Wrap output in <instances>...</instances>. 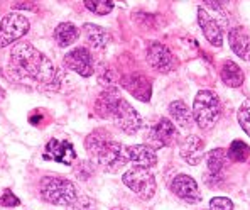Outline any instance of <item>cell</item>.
<instances>
[{
	"mask_svg": "<svg viewBox=\"0 0 250 210\" xmlns=\"http://www.w3.org/2000/svg\"><path fill=\"white\" fill-rule=\"evenodd\" d=\"M9 70L17 82L34 83L46 90H56L61 82L53 61L29 43H19L12 47Z\"/></svg>",
	"mask_w": 250,
	"mask_h": 210,
	"instance_id": "obj_1",
	"label": "cell"
},
{
	"mask_svg": "<svg viewBox=\"0 0 250 210\" xmlns=\"http://www.w3.org/2000/svg\"><path fill=\"white\" fill-rule=\"evenodd\" d=\"M95 109L98 116L106 120H112L125 134H135L142 127V117L125 98L120 97L117 88L105 90L98 97Z\"/></svg>",
	"mask_w": 250,
	"mask_h": 210,
	"instance_id": "obj_2",
	"label": "cell"
},
{
	"mask_svg": "<svg viewBox=\"0 0 250 210\" xmlns=\"http://www.w3.org/2000/svg\"><path fill=\"white\" fill-rule=\"evenodd\" d=\"M84 147L97 160V163L108 173H117L128 163L127 147L113 141L105 129H97L91 132L84 139Z\"/></svg>",
	"mask_w": 250,
	"mask_h": 210,
	"instance_id": "obj_3",
	"label": "cell"
},
{
	"mask_svg": "<svg viewBox=\"0 0 250 210\" xmlns=\"http://www.w3.org/2000/svg\"><path fill=\"white\" fill-rule=\"evenodd\" d=\"M39 191L46 202L53 205H62V207H69L78 198L73 182L61 176H44L39 185Z\"/></svg>",
	"mask_w": 250,
	"mask_h": 210,
	"instance_id": "obj_4",
	"label": "cell"
},
{
	"mask_svg": "<svg viewBox=\"0 0 250 210\" xmlns=\"http://www.w3.org/2000/svg\"><path fill=\"white\" fill-rule=\"evenodd\" d=\"M193 119L201 129H209L215 126L222 114V104L215 92L201 90L198 92L196 98L193 102Z\"/></svg>",
	"mask_w": 250,
	"mask_h": 210,
	"instance_id": "obj_5",
	"label": "cell"
},
{
	"mask_svg": "<svg viewBox=\"0 0 250 210\" xmlns=\"http://www.w3.org/2000/svg\"><path fill=\"white\" fill-rule=\"evenodd\" d=\"M122 182L125 187H128L139 198L150 200L156 193V178L149 169L144 168H130L124 173Z\"/></svg>",
	"mask_w": 250,
	"mask_h": 210,
	"instance_id": "obj_6",
	"label": "cell"
},
{
	"mask_svg": "<svg viewBox=\"0 0 250 210\" xmlns=\"http://www.w3.org/2000/svg\"><path fill=\"white\" fill-rule=\"evenodd\" d=\"M29 27H31V24L25 16L17 12L7 14L0 21V46L5 47L14 41H19L22 36L29 32Z\"/></svg>",
	"mask_w": 250,
	"mask_h": 210,
	"instance_id": "obj_7",
	"label": "cell"
},
{
	"mask_svg": "<svg viewBox=\"0 0 250 210\" xmlns=\"http://www.w3.org/2000/svg\"><path fill=\"white\" fill-rule=\"evenodd\" d=\"M227 163H229V156H227V151L222 147H216L211 149L207 154V164H208V175H207V185L211 188L216 187H222L225 182V169Z\"/></svg>",
	"mask_w": 250,
	"mask_h": 210,
	"instance_id": "obj_8",
	"label": "cell"
},
{
	"mask_svg": "<svg viewBox=\"0 0 250 210\" xmlns=\"http://www.w3.org/2000/svg\"><path fill=\"white\" fill-rule=\"evenodd\" d=\"M64 66L71 71L84 76V78L95 73V61L88 47H75L69 51L64 56Z\"/></svg>",
	"mask_w": 250,
	"mask_h": 210,
	"instance_id": "obj_9",
	"label": "cell"
},
{
	"mask_svg": "<svg viewBox=\"0 0 250 210\" xmlns=\"http://www.w3.org/2000/svg\"><path fill=\"white\" fill-rule=\"evenodd\" d=\"M147 61H149V65L152 66L154 70H157V71H161V73L172 71L176 66L172 53L163 43H157V41L150 43L149 46H147Z\"/></svg>",
	"mask_w": 250,
	"mask_h": 210,
	"instance_id": "obj_10",
	"label": "cell"
},
{
	"mask_svg": "<svg viewBox=\"0 0 250 210\" xmlns=\"http://www.w3.org/2000/svg\"><path fill=\"white\" fill-rule=\"evenodd\" d=\"M147 138L150 139V142L156 147H166L171 146L176 139H179V132L172 120H169L167 117H163V119L157 120L156 126L149 129Z\"/></svg>",
	"mask_w": 250,
	"mask_h": 210,
	"instance_id": "obj_11",
	"label": "cell"
},
{
	"mask_svg": "<svg viewBox=\"0 0 250 210\" xmlns=\"http://www.w3.org/2000/svg\"><path fill=\"white\" fill-rule=\"evenodd\" d=\"M171 190L172 193H176V197L185 200L186 204H198L203 198L200 193V188H198V183L189 175L174 176L171 182Z\"/></svg>",
	"mask_w": 250,
	"mask_h": 210,
	"instance_id": "obj_12",
	"label": "cell"
},
{
	"mask_svg": "<svg viewBox=\"0 0 250 210\" xmlns=\"http://www.w3.org/2000/svg\"><path fill=\"white\" fill-rule=\"evenodd\" d=\"M44 158L69 166L73 163V160L76 158V151L71 142L60 141V139H51L46 144V149H44Z\"/></svg>",
	"mask_w": 250,
	"mask_h": 210,
	"instance_id": "obj_13",
	"label": "cell"
},
{
	"mask_svg": "<svg viewBox=\"0 0 250 210\" xmlns=\"http://www.w3.org/2000/svg\"><path fill=\"white\" fill-rule=\"evenodd\" d=\"M122 87L125 90H128L135 98L142 102H149L150 95H152V87H150V82L141 73H132V75H127L122 78Z\"/></svg>",
	"mask_w": 250,
	"mask_h": 210,
	"instance_id": "obj_14",
	"label": "cell"
},
{
	"mask_svg": "<svg viewBox=\"0 0 250 210\" xmlns=\"http://www.w3.org/2000/svg\"><path fill=\"white\" fill-rule=\"evenodd\" d=\"M198 24L200 27L203 29V34L205 38L208 39L209 44L213 46L220 47L223 44V32H222V27L220 24L216 22V19L208 16V12L203 9V7H198Z\"/></svg>",
	"mask_w": 250,
	"mask_h": 210,
	"instance_id": "obj_15",
	"label": "cell"
},
{
	"mask_svg": "<svg viewBox=\"0 0 250 210\" xmlns=\"http://www.w3.org/2000/svg\"><path fill=\"white\" fill-rule=\"evenodd\" d=\"M127 158L130 163L135 164V168L150 169L157 164V154L154 153L152 147H149L146 144L127 146Z\"/></svg>",
	"mask_w": 250,
	"mask_h": 210,
	"instance_id": "obj_16",
	"label": "cell"
},
{
	"mask_svg": "<svg viewBox=\"0 0 250 210\" xmlns=\"http://www.w3.org/2000/svg\"><path fill=\"white\" fill-rule=\"evenodd\" d=\"M181 158L191 166H198L205 156V142L198 136H188L179 147Z\"/></svg>",
	"mask_w": 250,
	"mask_h": 210,
	"instance_id": "obj_17",
	"label": "cell"
},
{
	"mask_svg": "<svg viewBox=\"0 0 250 210\" xmlns=\"http://www.w3.org/2000/svg\"><path fill=\"white\" fill-rule=\"evenodd\" d=\"M229 43L231 51L237 56H240L245 61H250V32L244 25H237V27L230 29Z\"/></svg>",
	"mask_w": 250,
	"mask_h": 210,
	"instance_id": "obj_18",
	"label": "cell"
},
{
	"mask_svg": "<svg viewBox=\"0 0 250 210\" xmlns=\"http://www.w3.org/2000/svg\"><path fill=\"white\" fill-rule=\"evenodd\" d=\"M84 36H86V41L93 49H102V47L108 46L110 43V34L108 31L97 24H84L83 25Z\"/></svg>",
	"mask_w": 250,
	"mask_h": 210,
	"instance_id": "obj_19",
	"label": "cell"
},
{
	"mask_svg": "<svg viewBox=\"0 0 250 210\" xmlns=\"http://www.w3.org/2000/svg\"><path fill=\"white\" fill-rule=\"evenodd\" d=\"M169 116L172 117V120H174L178 126L185 127V129H189L193 127V112L189 110V107H188L183 100H174L169 104Z\"/></svg>",
	"mask_w": 250,
	"mask_h": 210,
	"instance_id": "obj_20",
	"label": "cell"
},
{
	"mask_svg": "<svg viewBox=\"0 0 250 210\" xmlns=\"http://www.w3.org/2000/svg\"><path fill=\"white\" fill-rule=\"evenodd\" d=\"M80 38V31L75 24L71 22H61L56 29H54V39H56L58 46L66 47V46H71L76 39Z\"/></svg>",
	"mask_w": 250,
	"mask_h": 210,
	"instance_id": "obj_21",
	"label": "cell"
},
{
	"mask_svg": "<svg viewBox=\"0 0 250 210\" xmlns=\"http://www.w3.org/2000/svg\"><path fill=\"white\" fill-rule=\"evenodd\" d=\"M222 80H223V83L229 85V87L237 88L244 83L245 75L237 63H233V61H225L222 66Z\"/></svg>",
	"mask_w": 250,
	"mask_h": 210,
	"instance_id": "obj_22",
	"label": "cell"
},
{
	"mask_svg": "<svg viewBox=\"0 0 250 210\" xmlns=\"http://www.w3.org/2000/svg\"><path fill=\"white\" fill-rule=\"evenodd\" d=\"M227 156H229V160L235 161V163H244L250 156V147L244 141H238L237 139V141H233L230 144L229 151H227Z\"/></svg>",
	"mask_w": 250,
	"mask_h": 210,
	"instance_id": "obj_23",
	"label": "cell"
},
{
	"mask_svg": "<svg viewBox=\"0 0 250 210\" xmlns=\"http://www.w3.org/2000/svg\"><path fill=\"white\" fill-rule=\"evenodd\" d=\"M83 3L88 10H91L93 14H98V16H106L115 7V3L112 0H84Z\"/></svg>",
	"mask_w": 250,
	"mask_h": 210,
	"instance_id": "obj_24",
	"label": "cell"
},
{
	"mask_svg": "<svg viewBox=\"0 0 250 210\" xmlns=\"http://www.w3.org/2000/svg\"><path fill=\"white\" fill-rule=\"evenodd\" d=\"M238 124L250 138V100H245L238 109Z\"/></svg>",
	"mask_w": 250,
	"mask_h": 210,
	"instance_id": "obj_25",
	"label": "cell"
},
{
	"mask_svg": "<svg viewBox=\"0 0 250 210\" xmlns=\"http://www.w3.org/2000/svg\"><path fill=\"white\" fill-rule=\"evenodd\" d=\"M209 210H233V202L227 197H215L209 202Z\"/></svg>",
	"mask_w": 250,
	"mask_h": 210,
	"instance_id": "obj_26",
	"label": "cell"
},
{
	"mask_svg": "<svg viewBox=\"0 0 250 210\" xmlns=\"http://www.w3.org/2000/svg\"><path fill=\"white\" fill-rule=\"evenodd\" d=\"M69 207L71 210H97V204L88 197H78Z\"/></svg>",
	"mask_w": 250,
	"mask_h": 210,
	"instance_id": "obj_27",
	"label": "cell"
},
{
	"mask_svg": "<svg viewBox=\"0 0 250 210\" xmlns=\"http://www.w3.org/2000/svg\"><path fill=\"white\" fill-rule=\"evenodd\" d=\"M19 204H21V200L10 190H5L0 195V205H2V207H16V205H19Z\"/></svg>",
	"mask_w": 250,
	"mask_h": 210,
	"instance_id": "obj_28",
	"label": "cell"
},
{
	"mask_svg": "<svg viewBox=\"0 0 250 210\" xmlns=\"http://www.w3.org/2000/svg\"><path fill=\"white\" fill-rule=\"evenodd\" d=\"M12 9H34V3L32 2H16L12 5Z\"/></svg>",
	"mask_w": 250,
	"mask_h": 210,
	"instance_id": "obj_29",
	"label": "cell"
},
{
	"mask_svg": "<svg viewBox=\"0 0 250 210\" xmlns=\"http://www.w3.org/2000/svg\"><path fill=\"white\" fill-rule=\"evenodd\" d=\"M3 98H5V90H3V88L0 87V104L3 102Z\"/></svg>",
	"mask_w": 250,
	"mask_h": 210,
	"instance_id": "obj_30",
	"label": "cell"
},
{
	"mask_svg": "<svg viewBox=\"0 0 250 210\" xmlns=\"http://www.w3.org/2000/svg\"><path fill=\"white\" fill-rule=\"evenodd\" d=\"M112 210H124V209H112Z\"/></svg>",
	"mask_w": 250,
	"mask_h": 210,
	"instance_id": "obj_31",
	"label": "cell"
}]
</instances>
